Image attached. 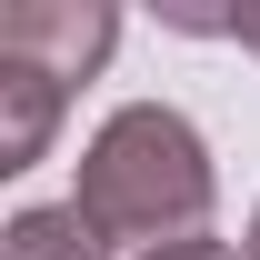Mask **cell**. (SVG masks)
Instances as JSON below:
<instances>
[{
    "label": "cell",
    "instance_id": "6da1fadb",
    "mask_svg": "<svg viewBox=\"0 0 260 260\" xmlns=\"http://www.w3.org/2000/svg\"><path fill=\"white\" fill-rule=\"evenodd\" d=\"M70 210L100 230V240H200L210 220V150H200V130L160 100H130L100 120V140L80 150V190Z\"/></svg>",
    "mask_w": 260,
    "mask_h": 260
},
{
    "label": "cell",
    "instance_id": "7a4b0ae2",
    "mask_svg": "<svg viewBox=\"0 0 260 260\" xmlns=\"http://www.w3.org/2000/svg\"><path fill=\"white\" fill-rule=\"evenodd\" d=\"M110 40H120V10H110V0H10V10H0V60L50 70L60 90L110 60Z\"/></svg>",
    "mask_w": 260,
    "mask_h": 260
},
{
    "label": "cell",
    "instance_id": "3957f363",
    "mask_svg": "<svg viewBox=\"0 0 260 260\" xmlns=\"http://www.w3.org/2000/svg\"><path fill=\"white\" fill-rule=\"evenodd\" d=\"M60 80L30 60H0V170H30L40 150H50V130H60Z\"/></svg>",
    "mask_w": 260,
    "mask_h": 260
},
{
    "label": "cell",
    "instance_id": "277c9868",
    "mask_svg": "<svg viewBox=\"0 0 260 260\" xmlns=\"http://www.w3.org/2000/svg\"><path fill=\"white\" fill-rule=\"evenodd\" d=\"M0 260H110V240L60 200V210H20V220L0 230Z\"/></svg>",
    "mask_w": 260,
    "mask_h": 260
},
{
    "label": "cell",
    "instance_id": "5b68a950",
    "mask_svg": "<svg viewBox=\"0 0 260 260\" xmlns=\"http://www.w3.org/2000/svg\"><path fill=\"white\" fill-rule=\"evenodd\" d=\"M140 260H250V250H230V240H170V250H140Z\"/></svg>",
    "mask_w": 260,
    "mask_h": 260
},
{
    "label": "cell",
    "instance_id": "8992f818",
    "mask_svg": "<svg viewBox=\"0 0 260 260\" xmlns=\"http://www.w3.org/2000/svg\"><path fill=\"white\" fill-rule=\"evenodd\" d=\"M200 30H230V40H250V50H260V0H240V10H220V20H200Z\"/></svg>",
    "mask_w": 260,
    "mask_h": 260
},
{
    "label": "cell",
    "instance_id": "52a82bcc",
    "mask_svg": "<svg viewBox=\"0 0 260 260\" xmlns=\"http://www.w3.org/2000/svg\"><path fill=\"white\" fill-rule=\"evenodd\" d=\"M250 260H260V220H250Z\"/></svg>",
    "mask_w": 260,
    "mask_h": 260
}]
</instances>
